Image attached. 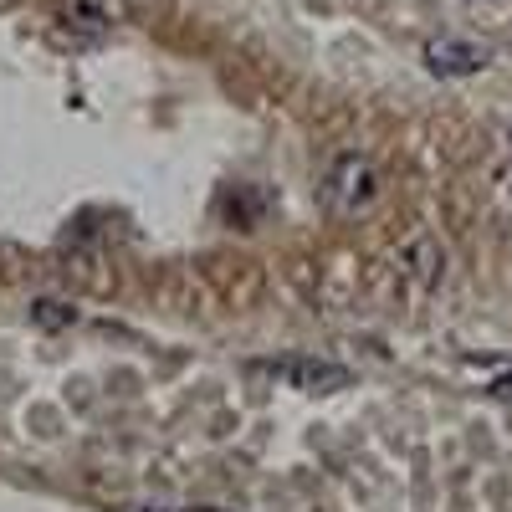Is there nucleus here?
<instances>
[{"instance_id": "nucleus-1", "label": "nucleus", "mask_w": 512, "mask_h": 512, "mask_svg": "<svg viewBox=\"0 0 512 512\" xmlns=\"http://www.w3.org/2000/svg\"><path fill=\"white\" fill-rule=\"evenodd\" d=\"M379 200V169L359 154H344L328 169V205L338 216H364V210Z\"/></svg>"}, {"instance_id": "nucleus-2", "label": "nucleus", "mask_w": 512, "mask_h": 512, "mask_svg": "<svg viewBox=\"0 0 512 512\" xmlns=\"http://www.w3.org/2000/svg\"><path fill=\"white\" fill-rule=\"evenodd\" d=\"M262 369L272 379H282L287 390H303V395H328V390H344V384H349V369L328 364V359H272Z\"/></svg>"}, {"instance_id": "nucleus-3", "label": "nucleus", "mask_w": 512, "mask_h": 512, "mask_svg": "<svg viewBox=\"0 0 512 512\" xmlns=\"http://www.w3.org/2000/svg\"><path fill=\"white\" fill-rule=\"evenodd\" d=\"M425 67H431L436 77H472L487 67V52L477 47V41H456V36H441L425 47Z\"/></svg>"}, {"instance_id": "nucleus-4", "label": "nucleus", "mask_w": 512, "mask_h": 512, "mask_svg": "<svg viewBox=\"0 0 512 512\" xmlns=\"http://www.w3.org/2000/svg\"><path fill=\"white\" fill-rule=\"evenodd\" d=\"M405 262H410V277H415L420 287H436L441 272H446V256H441V246H436L431 236L410 241V246H405Z\"/></svg>"}]
</instances>
